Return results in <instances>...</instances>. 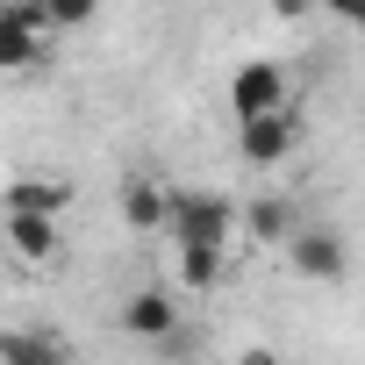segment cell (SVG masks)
Segmentation results:
<instances>
[{
    "label": "cell",
    "mask_w": 365,
    "mask_h": 365,
    "mask_svg": "<svg viewBox=\"0 0 365 365\" xmlns=\"http://www.w3.org/2000/svg\"><path fill=\"white\" fill-rule=\"evenodd\" d=\"M93 15H101V0H43V22H51L58 36H65V29H86Z\"/></svg>",
    "instance_id": "13"
},
{
    "label": "cell",
    "mask_w": 365,
    "mask_h": 365,
    "mask_svg": "<svg viewBox=\"0 0 365 365\" xmlns=\"http://www.w3.org/2000/svg\"><path fill=\"white\" fill-rule=\"evenodd\" d=\"M0 230H8V251L22 265H51L58 258V215H0Z\"/></svg>",
    "instance_id": "10"
},
{
    "label": "cell",
    "mask_w": 365,
    "mask_h": 365,
    "mask_svg": "<svg viewBox=\"0 0 365 365\" xmlns=\"http://www.w3.org/2000/svg\"><path fill=\"white\" fill-rule=\"evenodd\" d=\"M51 22L43 8H15V0H0V72H36L43 51H51Z\"/></svg>",
    "instance_id": "4"
},
{
    "label": "cell",
    "mask_w": 365,
    "mask_h": 365,
    "mask_svg": "<svg viewBox=\"0 0 365 365\" xmlns=\"http://www.w3.org/2000/svg\"><path fill=\"white\" fill-rule=\"evenodd\" d=\"M179 322H187V315H179V294L172 287H136L129 301H122V336H136V344H165Z\"/></svg>",
    "instance_id": "6"
},
{
    "label": "cell",
    "mask_w": 365,
    "mask_h": 365,
    "mask_svg": "<svg viewBox=\"0 0 365 365\" xmlns=\"http://www.w3.org/2000/svg\"><path fill=\"white\" fill-rule=\"evenodd\" d=\"M65 208H72V187L65 179H36V172L8 179V194H0V215H65Z\"/></svg>",
    "instance_id": "8"
},
{
    "label": "cell",
    "mask_w": 365,
    "mask_h": 365,
    "mask_svg": "<svg viewBox=\"0 0 365 365\" xmlns=\"http://www.w3.org/2000/svg\"><path fill=\"white\" fill-rule=\"evenodd\" d=\"M237 365H287V358H279L272 344H244V351H237Z\"/></svg>",
    "instance_id": "15"
},
{
    "label": "cell",
    "mask_w": 365,
    "mask_h": 365,
    "mask_svg": "<svg viewBox=\"0 0 365 365\" xmlns=\"http://www.w3.org/2000/svg\"><path fill=\"white\" fill-rule=\"evenodd\" d=\"M15 8H43V0H15Z\"/></svg>",
    "instance_id": "16"
},
{
    "label": "cell",
    "mask_w": 365,
    "mask_h": 365,
    "mask_svg": "<svg viewBox=\"0 0 365 365\" xmlns=\"http://www.w3.org/2000/svg\"><path fill=\"white\" fill-rule=\"evenodd\" d=\"M244 230H251V244H287L301 230V208L287 194H251L244 201Z\"/></svg>",
    "instance_id": "11"
},
{
    "label": "cell",
    "mask_w": 365,
    "mask_h": 365,
    "mask_svg": "<svg viewBox=\"0 0 365 365\" xmlns=\"http://www.w3.org/2000/svg\"><path fill=\"white\" fill-rule=\"evenodd\" d=\"M322 15H336L344 29H365V0H315Z\"/></svg>",
    "instance_id": "14"
},
{
    "label": "cell",
    "mask_w": 365,
    "mask_h": 365,
    "mask_svg": "<svg viewBox=\"0 0 365 365\" xmlns=\"http://www.w3.org/2000/svg\"><path fill=\"white\" fill-rule=\"evenodd\" d=\"M244 222V201L215 194V187H172V244H230V230Z\"/></svg>",
    "instance_id": "1"
},
{
    "label": "cell",
    "mask_w": 365,
    "mask_h": 365,
    "mask_svg": "<svg viewBox=\"0 0 365 365\" xmlns=\"http://www.w3.org/2000/svg\"><path fill=\"white\" fill-rule=\"evenodd\" d=\"M287 272L308 279V287H336V279L351 272V244H344V230H329V222H301V230L287 237Z\"/></svg>",
    "instance_id": "2"
},
{
    "label": "cell",
    "mask_w": 365,
    "mask_h": 365,
    "mask_svg": "<svg viewBox=\"0 0 365 365\" xmlns=\"http://www.w3.org/2000/svg\"><path fill=\"white\" fill-rule=\"evenodd\" d=\"M122 222L136 230V237H150V230H165L172 222V187H158V179H129V187H122Z\"/></svg>",
    "instance_id": "9"
},
{
    "label": "cell",
    "mask_w": 365,
    "mask_h": 365,
    "mask_svg": "<svg viewBox=\"0 0 365 365\" xmlns=\"http://www.w3.org/2000/svg\"><path fill=\"white\" fill-rule=\"evenodd\" d=\"M0 365H72L58 322H0Z\"/></svg>",
    "instance_id": "7"
},
{
    "label": "cell",
    "mask_w": 365,
    "mask_h": 365,
    "mask_svg": "<svg viewBox=\"0 0 365 365\" xmlns=\"http://www.w3.org/2000/svg\"><path fill=\"white\" fill-rule=\"evenodd\" d=\"M222 279H230V251H222V244H179V287L208 294V287H222Z\"/></svg>",
    "instance_id": "12"
},
{
    "label": "cell",
    "mask_w": 365,
    "mask_h": 365,
    "mask_svg": "<svg viewBox=\"0 0 365 365\" xmlns=\"http://www.w3.org/2000/svg\"><path fill=\"white\" fill-rule=\"evenodd\" d=\"M301 150V122H294V108H279V115H251V122H237V158L244 165H258V172H272V165H287Z\"/></svg>",
    "instance_id": "5"
},
{
    "label": "cell",
    "mask_w": 365,
    "mask_h": 365,
    "mask_svg": "<svg viewBox=\"0 0 365 365\" xmlns=\"http://www.w3.org/2000/svg\"><path fill=\"white\" fill-rule=\"evenodd\" d=\"M279 108H294V79H287V65L251 58V65L230 72V115H237V122H251V115H279Z\"/></svg>",
    "instance_id": "3"
}]
</instances>
